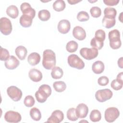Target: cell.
I'll use <instances>...</instances> for the list:
<instances>
[{"mask_svg": "<svg viewBox=\"0 0 123 123\" xmlns=\"http://www.w3.org/2000/svg\"><path fill=\"white\" fill-rule=\"evenodd\" d=\"M56 55L51 49H46L43 53L42 65L47 70L52 69L56 65Z\"/></svg>", "mask_w": 123, "mask_h": 123, "instance_id": "obj_1", "label": "cell"}, {"mask_svg": "<svg viewBox=\"0 0 123 123\" xmlns=\"http://www.w3.org/2000/svg\"><path fill=\"white\" fill-rule=\"evenodd\" d=\"M51 89L49 86L43 84L40 86L35 93V97L37 101L39 103L45 102L47 98L51 94Z\"/></svg>", "mask_w": 123, "mask_h": 123, "instance_id": "obj_2", "label": "cell"}, {"mask_svg": "<svg viewBox=\"0 0 123 123\" xmlns=\"http://www.w3.org/2000/svg\"><path fill=\"white\" fill-rule=\"evenodd\" d=\"M108 37L111 48L113 49H117L121 47L122 42L120 39V33L118 30L113 29L110 31Z\"/></svg>", "mask_w": 123, "mask_h": 123, "instance_id": "obj_3", "label": "cell"}, {"mask_svg": "<svg viewBox=\"0 0 123 123\" xmlns=\"http://www.w3.org/2000/svg\"><path fill=\"white\" fill-rule=\"evenodd\" d=\"M68 63L72 67L79 70L82 69L85 67V63L77 55L71 54L68 57Z\"/></svg>", "mask_w": 123, "mask_h": 123, "instance_id": "obj_4", "label": "cell"}, {"mask_svg": "<svg viewBox=\"0 0 123 123\" xmlns=\"http://www.w3.org/2000/svg\"><path fill=\"white\" fill-rule=\"evenodd\" d=\"M80 54L84 59L91 60L98 56V49L96 48H83L80 50Z\"/></svg>", "mask_w": 123, "mask_h": 123, "instance_id": "obj_5", "label": "cell"}, {"mask_svg": "<svg viewBox=\"0 0 123 123\" xmlns=\"http://www.w3.org/2000/svg\"><path fill=\"white\" fill-rule=\"evenodd\" d=\"M119 115V111L115 107H109L105 111V119L109 123H112L115 121Z\"/></svg>", "mask_w": 123, "mask_h": 123, "instance_id": "obj_6", "label": "cell"}, {"mask_svg": "<svg viewBox=\"0 0 123 123\" xmlns=\"http://www.w3.org/2000/svg\"><path fill=\"white\" fill-rule=\"evenodd\" d=\"M0 30L4 35L11 34L12 31V25L11 21L7 17H1L0 19Z\"/></svg>", "mask_w": 123, "mask_h": 123, "instance_id": "obj_7", "label": "cell"}, {"mask_svg": "<svg viewBox=\"0 0 123 123\" xmlns=\"http://www.w3.org/2000/svg\"><path fill=\"white\" fill-rule=\"evenodd\" d=\"M112 92L109 89H103L98 90L95 93L96 99L100 102L109 100L112 97Z\"/></svg>", "mask_w": 123, "mask_h": 123, "instance_id": "obj_8", "label": "cell"}, {"mask_svg": "<svg viewBox=\"0 0 123 123\" xmlns=\"http://www.w3.org/2000/svg\"><path fill=\"white\" fill-rule=\"evenodd\" d=\"M7 93L9 97L14 101H19L22 97V91L15 86H10L7 89Z\"/></svg>", "mask_w": 123, "mask_h": 123, "instance_id": "obj_9", "label": "cell"}, {"mask_svg": "<svg viewBox=\"0 0 123 123\" xmlns=\"http://www.w3.org/2000/svg\"><path fill=\"white\" fill-rule=\"evenodd\" d=\"M4 119L8 123H17L21 121L22 117L21 114L18 112L9 111L5 113Z\"/></svg>", "mask_w": 123, "mask_h": 123, "instance_id": "obj_10", "label": "cell"}, {"mask_svg": "<svg viewBox=\"0 0 123 123\" xmlns=\"http://www.w3.org/2000/svg\"><path fill=\"white\" fill-rule=\"evenodd\" d=\"M64 119L63 113L60 110H57L51 113V116L48 119L47 123H60Z\"/></svg>", "mask_w": 123, "mask_h": 123, "instance_id": "obj_11", "label": "cell"}, {"mask_svg": "<svg viewBox=\"0 0 123 123\" xmlns=\"http://www.w3.org/2000/svg\"><path fill=\"white\" fill-rule=\"evenodd\" d=\"M20 9L23 14L29 15L33 19L35 17L36 15V11L32 8L29 3L24 2L22 3L20 6Z\"/></svg>", "mask_w": 123, "mask_h": 123, "instance_id": "obj_12", "label": "cell"}, {"mask_svg": "<svg viewBox=\"0 0 123 123\" xmlns=\"http://www.w3.org/2000/svg\"><path fill=\"white\" fill-rule=\"evenodd\" d=\"M76 110V113L78 118H85L87 116L88 112V108L84 103L79 104Z\"/></svg>", "mask_w": 123, "mask_h": 123, "instance_id": "obj_13", "label": "cell"}, {"mask_svg": "<svg viewBox=\"0 0 123 123\" xmlns=\"http://www.w3.org/2000/svg\"><path fill=\"white\" fill-rule=\"evenodd\" d=\"M58 30L62 34H65L69 32L71 28V24L70 22L65 19L61 20L58 25Z\"/></svg>", "mask_w": 123, "mask_h": 123, "instance_id": "obj_14", "label": "cell"}, {"mask_svg": "<svg viewBox=\"0 0 123 123\" xmlns=\"http://www.w3.org/2000/svg\"><path fill=\"white\" fill-rule=\"evenodd\" d=\"M72 33L74 37L79 40H83L86 38V31L83 28L80 26L74 27Z\"/></svg>", "mask_w": 123, "mask_h": 123, "instance_id": "obj_15", "label": "cell"}, {"mask_svg": "<svg viewBox=\"0 0 123 123\" xmlns=\"http://www.w3.org/2000/svg\"><path fill=\"white\" fill-rule=\"evenodd\" d=\"M20 64L18 60L14 56L11 55L9 58L5 62L4 64L6 68L9 70H13L17 68Z\"/></svg>", "mask_w": 123, "mask_h": 123, "instance_id": "obj_16", "label": "cell"}, {"mask_svg": "<svg viewBox=\"0 0 123 123\" xmlns=\"http://www.w3.org/2000/svg\"><path fill=\"white\" fill-rule=\"evenodd\" d=\"M29 78L33 82H38L42 79V74L41 72L35 68L31 69L28 73Z\"/></svg>", "mask_w": 123, "mask_h": 123, "instance_id": "obj_17", "label": "cell"}, {"mask_svg": "<svg viewBox=\"0 0 123 123\" xmlns=\"http://www.w3.org/2000/svg\"><path fill=\"white\" fill-rule=\"evenodd\" d=\"M40 56L38 53L32 52L28 55L27 61L31 65L35 66L39 63L40 61Z\"/></svg>", "mask_w": 123, "mask_h": 123, "instance_id": "obj_18", "label": "cell"}, {"mask_svg": "<svg viewBox=\"0 0 123 123\" xmlns=\"http://www.w3.org/2000/svg\"><path fill=\"white\" fill-rule=\"evenodd\" d=\"M104 64L100 61H97L94 62L92 66V70L96 74H100L104 70Z\"/></svg>", "mask_w": 123, "mask_h": 123, "instance_id": "obj_19", "label": "cell"}, {"mask_svg": "<svg viewBox=\"0 0 123 123\" xmlns=\"http://www.w3.org/2000/svg\"><path fill=\"white\" fill-rule=\"evenodd\" d=\"M33 18L29 15L23 14L20 18V24L24 27H29L32 24Z\"/></svg>", "mask_w": 123, "mask_h": 123, "instance_id": "obj_20", "label": "cell"}, {"mask_svg": "<svg viewBox=\"0 0 123 123\" xmlns=\"http://www.w3.org/2000/svg\"><path fill=\"white\" fill-rule=\"evenodd\" d=\"M15 52L16 56L20 60H24L26 57L27 50L24 46H19L15 49Z\"/></svg>", "mask_w": 123, "mask_h": 123, "instance_id": "obj_21", "label": "cell"}, {"mask_svg": "<svg viewBox=\"0 0 123 123\" xmlns=\"http://www.w3.org/2000/svg\"><path fill=\"white\" fill-rule=\"evenodd\" d=\"M6 13L11 18L15 19L18 16V9L15 5H10L6 9Z\"/></svg>", "mask_w": 123, "mask_h": 123, "instance_id": "obj_22", "label": "cell"}, {"mask_svg": "<svg viewBox=\"0 0 123 123\" xmlns=\"http://www.w3.org/2000/svg\"><path fill=\"white\" fill-rule=\"evenodd\" d=\"M63 72L62 70L58 66H55L52 69L51 75L52 78L58 79L62 78L63 76Z\"/></svg>", "mask_w": 123, "mask_h": 123, "instance_id": "obj_23", "label": "cell"}, {"mask_svg": "<svg viewBox=\"0 0 123 123\" xmlns=\"http://www.w3.org/2000/svg\"><path fill=\"white\" fill-rule=\"evenodd\" d=\"M104 17H105L115 19L117 14V11L114 8L107 7L104 10Z\"/></svg>", "mask_w": 123, "mask_h": 123, "instance_id": "obj_24", "label": "cell"}, {"mask_svg": "<svg viewBox=\"0 0 123 123\" xmlns=\"http://www.w3.org/2000/svg\"><path fill=\"white\" fill-rule=\"evenodd\" d=\"M30 115L33 120L36 121H39L41 118V114L40 110L36 107L33 108L30 110Z\"/></svg>", "mask_w": 123, "mask_h": 123, "instance_id": "obj_25", "label": "cell"}, {"mask_svg": "<svg viewBox=\"0 0 123 123\" xmlns=\"http://www.w3.org/2000/svg\"><path fill=\"white\" fill-rule=\"evenodd\" d=\"M53 8L57 12H61L63 11L65 7L66 4L63 0H57L53 3Z\"/></svg>", "mask_w": 123, "mask_h": 123, "instance_id": "obj_26", "label": "cell"}, {"mask_svg": "<svg viewBox=\"0 0 123 123\" xmlns=\"http://www.w3.org/2000/svg\"><path fill=\"white\" fill-rule=\"evenodd\" d=\"M53 87L56 91L58 92H62L65 90L66 85L63 81H56L53 83Z\"/></svg>", "mask_w": 123, "mask_h": 123, "instance_id": "obj_27", "label": "cell"}, {"mask_svg": "<svg viewBox=\"0 0 123 123\" xmlns=\"http://www.w3.org/2000/svg\"><path fill=\"white\" fill-rule=\"evenodd\" d=\"M89 118L93 122H97L99 121L101 118L100 112L98 110H93L91 111Z\"/></svg>", "mask_w": 123, "mask_h": 123, "instance_id": "obj_28", "label": "cell"}, {"mask_svg": "<svg viewBox=\"0 0 123 123\" xmlns=\"http://www.w3.org/2000/svg\"><path fill=\"white\" fill-rule=\"evenodd\" d=\"M102 25L106 28H110L114 26L115 25L116 21L115 19L108 18L105 17H103L102 21Z\"/></svg>", "mask_w": 123, "mask_h": 123, "instance_id": "obj_29", "label": "cell"}, {"mask_svg": "<svg viewBox=\"0 0 123 123\" xmlns=\"http://www.w3.org/2000/svg\"><path fill=\"white\" fill-rule=\"evenodd\" d=\"M78 47V43L74 40H71L68 42L66 45V49L67 51L70 53L75 52L77 49Z\"/></svg>", "mask_w": 123, "mask_h": 123, "instance_id": "obj_30", "label": "cell"}, {"mask_svg": "<svg viewBox=\"0 0 123 123\" xmlns=\"http://www.w3.org/2000/svg\"><path fill=\"white\" fill-rule=\"evenodd\" d=\"M38 17L42 21H47L50 17V13L47 10H41L38 13Z\"/></svg>", "mask_w": 123, "mask_h": 123, "instance_id": "obj_31", "label": "cell"}, {"mask_svg": "<svg viewBox=\"0 0 123 123\" xmlns=\"http://www.w3.org/2000/svg\"><path fill=\"white\" fill-rule=\"evenodd\" d=\"M67 117L68 120L72 121H75L78 118L76 113V110L74 108H70L67 111Z\"/></svg>", "mask_w": 123, "mask_h": 123, "instance_id": "obj_32", "label": "cell"}, {"mask_svg": "<svg viewBox=\"0 0 123 123\" xmlns=\"http://www.w3.org/2000/svg\"><path fill=\"white\" fill-rule=\"evenodd\" d=\"M90 45L92 48H96L98 49H100L102 48L104 45V42L103 41L96 39L94 37L91 40Z\"/></svg>", "mask_w": 123, "mask_h": 123, "instance_id": "obj_33", "label": "cell"}, {"mask_svg": "<svg viewBox=\"0 0 123 123\" xmlns=\"http://www.w3.org/2000/svg\"><path fill=\"white\" fill-rule=\"evenodd\" d=\"M89 16L88 13L85 11L79 12L77 15V19L80 22H85L88 20Z\"/></svg>", "mask_w": 123, "mask_h": 123, "instance_id": "obj_34", "label": "cell"}, {"mask_svg": "<svg viewBox=\"0 0 123 123\" xmlns=\"http://www.w3.org/2000/svg\"><path fill=\"white\" fill-rule=\"evenodd\" d=\"M35 103L34 98L31 95H28L26 96L24 100V103L25 105L27 107H32Z\"/></svg>", "mask_w": 123, "mask_h": 123, "instance_id": "obj_35", "label": "cell"}, {"mask_svg": "<svg viewBox=\"0 0 123 123\" xmlns=\"http://www.w3.org/2000/svg\"><path fill=\"white\" fill-rule=\"evenodd\" d=\"M90 12L92 17L98 18L101 15V10L100 8L97 6L92 7L90 10Z\"/></svg>", "mask_w": 123, "mask_h": 123, "instance_id": "obj_36", "label": "cell"}, {"mask_svg": "<svg viewBox=\"0 0 123 123\" xmlns=\"http://www.w3.org/2000/svg\"><path fill=\"white\" fill-rule=\"evenodd\" d=\"M123 85V82H121L118 80L114 79L112 81L111 86L112 88H113L115 90H119L121 89Z\"/></svg>", "mask_w": 123, "mask_h": 123, "instance_id": "obj_37", "label": "cell"}, {"mask_svg": "<svg viewBox=\"0 0 123 123\" xmlns=\"http://www.w3.org/2000/svg\"><path fill=\"white\" fill-rule=\"evenodd\" d=\"M95 37L100 41H104L106 38V33L102 29H98L95 33Z\"/></svg>", "mask_w": 123, "mask_h": 123, "instance_id": "obj_38", "label": "cell"}, {"mask_svg": "<svg viewBox=\"0 0 123 123\" xmlns=\"http://www.w3.org/2000/svg\"><path fill=\"white\" fill-rule=\"evenodd\" d=\"M10 57L9 52L6 49L0 47V60L3 61H7Z\"/></svg>", "mask_w": 123, "mask_h": 123, "instance_id": "obj_39", "label": "cell"}, {"mask_svg": "<svg viewBox=\"0 0 123 123\" xmlns=\"http://www.w3.org/2000/svg\"><path fill=\"white\" fill-rule=\"evenodd\" d=\"M109 82V78L106 76H102L98 78V84L101 86H105L108 84Z\"/></svg>", "mask_w": 123, "mask_h": 123, "instance_id": "obj_40", "label": "cell"}, {"mask_svg": "<svg viewBox=\"0 0 123 123\" xmlns=\"http://www.w3.org/2000/svg\"><path fill=\"white\" fill-rule=\"evenodd\" d=\"M103 2L108 6H115L119 2V0H103Z\"/></svg>", "mask_w": 123, "mask_h": 123, "instance_id": "obj_41", "label": "cell"}, {"mask_svg": "<svg viewBox=\"0 0 123 123\" xmlns=\"http://www.w3.org/2000/svg\"><path fill=\"white\" fill-rule=\"evenodd\" d=\"M118 66L120 68H123V57H122L118 59Z\"/></svg>", "mask_w": 123, "mask_h": 123, "instance_id": "obj_42", "label": "cell"}, {"mask_svg": "<svg viewBox=\"0 0 123 123\" xmlns=\"http://www.w3.org/2000/svg\"><path fill=\"white\" fill-rule=\"evenodd\" d=\"M81 0H68L67 1L71 5H73V4H75L79 2H80Z\"/></svg>", "mask_w": 123, "mask_h": 123, "instance_id": "obj_43", "label": "cell"}, {"mask_svg": "<svg viewBox=\"0 0 123 123\" xmlns=\"http://www.w3.org/2000/svg\"><path fill=\"white\" fill-rule=\"evenodd\" d=\"M123 72H121L120 73H119L117 76L116 79L119 81H120L121 82H123Z\"/></svg>", "mask_w": 123, "mask_h": 123, "instance_id": "obj_44", "label": "cell"}]
</instances>
